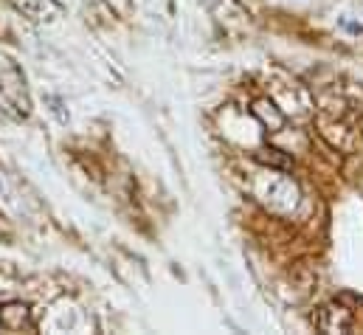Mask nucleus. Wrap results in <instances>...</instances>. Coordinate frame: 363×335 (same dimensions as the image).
Masks as SVG:
<instances>
[{
    "label": "nucleus",
    "mask_w": 363,
    "mask_h": 335,
    "mask_svg": "<svg viewBox=\"0 0 363 335\" xmlns=\"http://www.w3.org/2000/svg\"><path fill=\"white\" fill-rule=\"evenodd\" d=\"M350 324H352V316L344 307L330 304V307H321V313H318V327L324 333H347Z\"/></svg>",
    "instance_id": "1"
},
{
    "label": "nucleus",
    "mask_w": 363,
    "mask_h": 335,
    "mask_svg": "<svg viewBox=\"0 0 363 335\" xmlns=\"http://www.w3.org/2000/svg\"><path fill=\"white\" fill-rule=\"evenodd\" d=\"M257 161H259V164H265V167L284 169V172L293 167V161H290V158H287L281 150H273V147H262V150L257 153Z\"/></svg>",
    "instance_id": "2"
},
{
    "label": "nucleus",
    "mask_w": 363,
    "mask_h": 335,
    "mask_svg": "<svg viewBox=\"0 0 363 335\" xmlns=\"http://www.w3.org/2000/svg\"><path fill=\"white\" fill-rule=\"evenodd\" d=\"M0 319H3L6 327L17 330V327H23L28 322V307L26 304H9V307H3V316Z\"/></svg>",
    "instance_id": "3"
}]
</instances>
